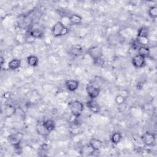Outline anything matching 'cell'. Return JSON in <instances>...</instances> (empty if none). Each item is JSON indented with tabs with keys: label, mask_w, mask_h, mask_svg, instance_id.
<instances>
[{
	"label": "cell",
	"mask_w": 157,
	"mask_h": 157,
	"mask_svg": "<svg viewBox=\"0 0 157 157\" xmlns=\"http://www.w3.org/2000/svg\"><path fill=\"white\" fill-rule=\"evenodd\" d=\"M88 53L93 61L102 58V49L98 46H94L88 50Z\"/></svg>",
	"instance_id": "5b68a950"
},
{
	"label": "cell",
	"mask_w": 157,
	"mask_h": 157,
	"mask_svg": "<svg viewBox=\"0 0 157 157\" xmlns=\"http://www.w3.org/2000/svg\"><path fill=\"white\" fill-rule=\"evenodd\" d=\"M52 33L54 37L64 36L68 33V29L61 21H57L52 28Z\"/></svg>",
	"instance_id": "7a4b0ae2"
},
{
	"label": "cell",
	"mask_w": 157,
	"mask_h": 157,
	"mask_svg": "<svg viewBox=\"0 0 157 157\" xmlns=\"http://www.w3.org/2000/svg\"><path fill=\"white\" fill-rule=\"evenodd\" d=\"M141 139L142 140V142L145 145L152 146L155 143L156 136L154 133L149 132V131H147L142 135Z\"/></svg>",
	"instance_id": "277c9868"
},
{
	"label": "cell",
	"mask_w": 157,
	"mask_h": 157,
	"mask_svg": "<svg viewBox=\"0 0 157 157\" xmlns=\"http://www.w3.org/2000/svg\"><path fill=\"white\" fill-rule=\"evenodd\" d=\"M4 63H5V59L4 58V57L1 56V58H0V63H1V65L2 66Z\"/></svg>",
	"instance_id": "d4e9b609"
},
{
	"label": "cell",
	"mask_w": 157,
	"mask_h": 157,
	"mask_svg": "<svg viewBox=\"0 0 157 157\" xmlns=\"http://www.w3.org/2000/svg\"><path fill=\"white\" fill-rule=\"evenodd\" d=\"M71 54L74 56H79L81 55L82 52V49L81 47H78V46H75L72 49H71Z\"/></svg>",
	"instance_id": "603a6c76"
},
{
	"label": "cell",
	"mask_w": 157,
	"mask_h": 157,
	"mask_svg": "<svg viewBox=\"0 0 157 157\" xmlns=\"http://www.w3.org/2000/svg\"><path fill=\"white\" fill-rule=\"evenodd\" d=\"M125 101H126V98L121 94L117 95L115 98V103L118 105H121L123 104L124 103Z\"/></svg>",
	"instance_id": "7402d4cb"
},
{
	"label": "cell",
	"mask_w": 157,
	"mask_h": 157,
	"mask_svg": "<svg viewBox=\"0 0 157 157\" xmlns=\"http://www.w3.org/2000/svg\"><path fill=\"white\" fill-rule=\"evenodd\" d=\"M86 107L94 113H98L100 112L101 107L99 104L94 99H90L86 103Z\"/></svg>",
	"instance_id": "ba28073f"
},
{
	"label": "cell",
	"mask_w": 157,
	"mask_h": 157,
	"mask_svg": "<svg viewBox=\"0 0 157 157\" xmlns=\"http://www.w3.org/2000/svg\"><path fill=\"white\" fill-rule=\"evenodd\" d=\"M29 34L34 39H40L44 36V31L37 28H33L29 31Z\"/></svg>",
	"instance_id": "7c38bea8"
},
{
	"label": "cell",
	"mask_w": 157,
	"mask_h": 157,
	"mask_svg": "<svg viewBox=\"0 0 157 157\" xmlns=\"http://www.w3.org/2000/svg\"><path fill=\"white\" fill-rule=\"evenodd\" d=\"M88 144L94 151H99L101 148L102 146V142L100 139L93 137L90 140Z\"/></svg>",
	"instance_id": "30bf717a"
},
{
	"label": "cell",
	"mask_w": 157,
	"mask_h": 157,
	"mask_svg": "<svg viewBox=\"0 0 157 157\" xmlns=\"http://www.w3.org/2000/svg\"><path fill=\"white\" fill-rule=\"evenodd\" d=\"M148 15L152 19H156L157 18V7L156 6H152L148 9Z\"/></svg>",
	"instance_id": "ffe728a7"
},
{
	"label": "cell",
	"mask_w": 157,
	"mask_h": 157,
	"mask_svg": "<svg viewBox=\"0 0 157 157\" xmlns=\"http://www.w3.org/2000/svg\"><path fill=\"white\" fill-rule=\"evenodd\" d=\"M36 131L38 134L42 137H47L49 134L50 132L48 131L46 128L44 127L42 123H38L36 125Z\"/></svg>",
	"instance_id": "9a60e30c"
},
{
	"label": "cell",
	"mask_w": 157,
	"mask_h": 157,
	"mask_svg": "<svg viewBox=\"0 0 157 157\" xmlns=\"http://www.w3.org/2000/svg\"><path fill=\"white\" fill-rule=\"evenodd\" d=\"M132 64L137 69L142 68L146 65L145 58L137 54L132 58Z\"/></svg>",
	"instance_id": "52a82bcc"
},
{
	"label": "cell",
	"mask_w": 157,
	"mask_h": 157,
	"mask_svg": "<svg viewBox=\"0 0 157 157\" xmlns=\"http://www.w3.org/2000/svg\"><path fill=\"white\" fill-rule=\"evenodd\" d=\"M69 19L71 23L73 25H78L82 23V17L80 15L76 13L72 14L69 17Z\"/></svg>",
	"instance_id": "2e32d148"
},
{
	"label": "cell",
	"mask_w": 157,
	"mask_h": 157,
	"mask_svg": "<svg viewBox=\"0 0 157 157\" xmlns=\"http://www.w3.org/2000/svg\"><path fill=\"white\" fill-rule=\"evenodd\" d=\"M65 85L69 91H74L77 90L79 86V82L74 79H69L66 81Z\"/></svg>",
	"instance_id": "9c48e42d"
},
{
	"label": "cell",
	"mask_w": 157,
	"mask_h": 157,
	"mask_svg": "<svg viewBox=\"0 0 157 157\" xmlns=\"http://www.w3.org/2000/svg\"><path fill=\"white\" fill-rule=\"evenodd\" d=\"M93 63L94 64L96 65V66H102L104 65V60L102 58H99V59H98L96 60H94L93 61Z\"/></svg>",
	"instance_id": "cb8c5ba5"
},
{
	"label": "cell",
	"mask_w": 157,
	"mask_h": 157,
	"mask_svg": "<svg viewBox=\"0 0 157 157\" xmlns=\"http://www.w3.org/2000/svg\"><path fill=\"white\" fill-rule=\"evenodd\" d=\"M69 107L71 113L75 118H78L82 114L84 109L83 104L80 101H73L69 103Z\"/></svg>",
	"instance_id": "6da1fadb"
},
{
	"label": "cell",
	"mask_w": 157,
	"mask_h": 157,
	"mask_svg": "<svg viewBox=\"0 0 157 157\" xmlns=\"http://www.w3.org/2000/svg\"><path fill=\"white\" fill-rule=\"evenodd\" d=\"M138 55L144 57L145 58H149L150 55V50L147 46H140L138 48Z\"/></svg>",
	"instance_id": "4fadbf2b"
},
{
	"label": "cell",
	"mask_w": 157,
	"mask_h": 157,
	"mask_svg": "<svg viewBox=\"0 0 157 157\" xmlns=\"http://www.w3.org/2000/svg\"><path fill=\"white\" fill-rule=\"evenodd\" d=\"M21 66V60L19 59H12L8 63V67L9 69L15 71L18 69Z\"/></svg>",
	"instance_id": "5bb4252c"
},
{
	"label": "cell",
	"mask_w": 157,
	"mask_h": 157,
	"mask_svg": "<svg viewBox=\"0 0 157 157\" xmlns=\"http://www.w3.org/2000/svg\"><path fill=\"white\" fill-rule=\"evenodd\" d=\"M39 58L35 55H29L27 57V63L31 67H36L39 64Z\"/></svg>",
	"instance_id": "d6986e66"
},
{
	"label": "cell",
	"mask_w": 157,
	"mask_h": 157,
	"mask_svg": "<svg viewBox=\"0 0 157 157\" xmlns=\"http://www.w3.org/2000/svg\"><path fill=\"white\" fill-rule=\"evenodd\" d=\"M30 18L28 16H25V17H20V19L18 20V24L20 27L25 28L26 26H28L31 21V20H29Z\"/></svg>",
	"instance_id": "e0dca14e"
},
{
	"label": "cell",
	"mask_w": 157,
	"mask_h": 157,
	"mask_svg": "<svg viewBox=\"0 0 157 157\" xmlns=\"http://www.w3.org/2000/svg\"><path fill=\"white\" fill-rule=\"evenodd\" d=\"M23 134L20 132H17L10 135L8 137L9 141L16 149L20 148V143L23 139Z\"/></svg>",
	"instance_id": "3957f363"
},
{
	"label": "cell",
	"mask_w": 157,
	"mask_h": 157,
	"mask_svg": "<svg viewBox=\"0 0 157 157\" xmlns=\"http://www.w3.org/2000/svg\"><path fill=\"white\" fill-rule=\"evenodd\" d=\"M123 137L122 135L121 134V132H113L110 137V140L111 142L115 145H117L118 144H119L120 142V141L121 140Z\"/></svg>",
	"instance_id": "ac0fdd59"
},
{
	"label": "cell",
	"mask_w": 157,
	"mask_h": 157,
	"mask_svg": "<svg viewBox=\"0 0 157 157\" xmlns=\"http://www.w3.org/2000/svg\"><path fill=\"white\" fill-rule=\"evenodd\" d=\"M86 91L90 99H94L99 95L101 89L99 86L93 85H88L86 87Z\"/></svg>",
	"instance_id": "8992f818"
},
{
	"label": "cell",
	"mask_w": 157,
	"mask_h": 157,
	"mask_svg": "<svg viewBox=\"0 0 157 157\" xmlns=\"http://www.w3.org/2000/svg\"><path fill=\"white\" fill-rule=\"evenodd\" d=\"M43 125L46 128V129L50 132L53 131L56 128V123L52 119H47L42 122Z\"/></svg>",
	"instance_id": "8fae6325"
},
{
	"label": "cell",
	"mask_w": 157,
	"mask_h": 157,
	"mask_svg": "<svg viewBox=\"0 0 157 157\" xmlns=\"http://www.w3.org/2000/svg\"><path fill=\"white\" fill-rule=\"evenodd\" d=\"M148 37V29L145 27H141L138 29L137 37Z\"/></svg>",
	"instance_id": "44dd1931"
}]
</instances>
